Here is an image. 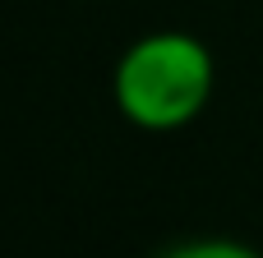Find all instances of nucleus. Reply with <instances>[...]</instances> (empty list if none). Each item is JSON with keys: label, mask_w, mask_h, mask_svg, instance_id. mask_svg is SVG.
I'll use <instances>...</instances> for the list:
<instances>
[{"label": "nucleus", "mask_w": 263, "mask_h": 258, "mask_svg": "<svg viewBox=\"0 0 263 258\" xmlns=\"http://www.w3.org/2000/svg\"><path fill=\"white\" fill-rule=\"evenodd\" d=\"M213 83H217L213 51L194 32L166 28L125 46L111 74V97H116V111L134 129L171 134L203 115Z\"/></svg>", "instance_id": "obj_1"}, {"label": "nucleus", "mask_w": 263, "mask_h": 258, "mask_svg": "<svg viewBox=\"0 0 263 258\" xmlns=\"http://www.w3.org/2000/svg\"><path fill=\"white\" fill-rule=\"evenodd\" d=\"M157 258H263V254L240 245V240H185V245H171Z\"/></svg>", "instance_id": "obj_2"}]
</instances>
